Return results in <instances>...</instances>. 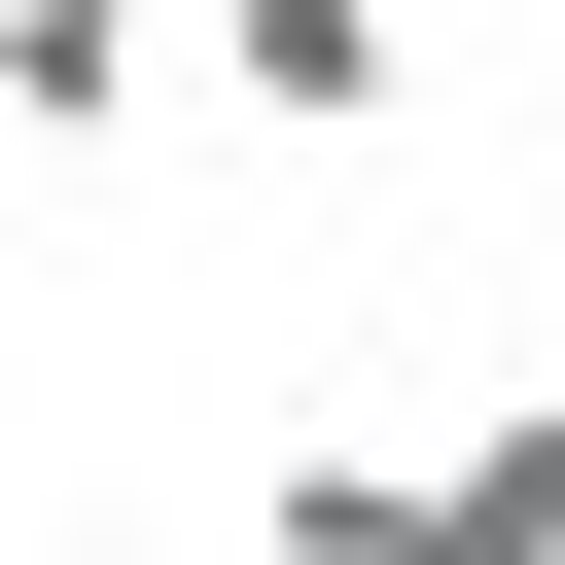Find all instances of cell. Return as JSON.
<instances>
[{"instance_id":"1","label":"cell","mask_w":565,"mask_h":565,"mask_svg":"<svg viewBox=\"0 0 565 565\" xmlns=\"http://www.w3.org/2000/svg\"><path fill=\"white\" fill-rule=\"evenodd\" d=\"M388 71H424V0H212V106H282V141H388Z\"/></svg>"},{"instance_id":"2","label":"cell","mask_w":565,"mask_h":565,"mask_svg":"<svg viewBox=\"0 0 565 565\" xmlns=\"http://www.w3.org/2000/svg\"><path fill=\"white\" fill-rule=\"evenodd\" d=\"M247 565H424V459H388V424H282V494H247Z\"/></svg>"},{"instance_id":"3","label":"cell","mask_w":565,"mask_h":565,"mask_svg":"<svg viewBox=\"0 0 565 565\" xmlns=\"http://www.w3.org/2000/svg\"><path fill=\"white\" fill-rule=\"evenodd\" d=\"M424 565H565V388H494V424L424 459Z\"/></svg>"},{"instance_id":"4","label":"cell","mask_w":565,"mask_h":565,"mask_svg":"<svg viewBox=\"0 0 565 565\" xmlns=\"http://www.w3.org/2000/svg\"><path fill=\"white\" fill-rule=\"evenodd\" d=\"M0 106H35V141H106V106H141V0H0Z\"/></svg>"}]
</instances>
